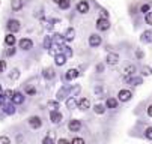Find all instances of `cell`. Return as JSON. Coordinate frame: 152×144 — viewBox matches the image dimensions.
I'll return each instance as SVG.
<instances>
[{
    "label": "cell",
    "mask_w": 152,
    "mask_h": 144,
    "mask_svg": "<svg viewBox=\"0 0 152 144\" xmlns=\"http://www.w3.org/2000/svg\"><path fill=\"white\" fill-rule=\"evenodd\" d=\"M18 47L23 50V51H29V50L33 48V41L29 39V38H21L18 41Z\"/></svg>",
    "instance_id": "1"
},
{
    "label": "cell",
    "mask_w": 152,
    "mask_h": 144,
    "mask_svg": "<svg viewBox=\"0 0 152 144\" xmlns=\"http://www.w3.org/2000/svg\"><path fill=\"white\" fill-rule=\"evenodd\" d=\"M6 29L11 33H15V32H18L21 29V23L18 21V20H15V18H11V20H8V23H6Z\"/></svg>",
    "instance_id": "2"
},
{
    "label": "cell",
    "mask_w": 152,
    "mask_h": 144,
    "mask_svg": "<svg viewBox=\"0 0 152 144\" xmlns=\"http://www.w3.org/2000/svg\"><path fill=\"white\" fill-rule=\"evenodd\" d=\"M88 42H89V45H91L92 48H96V47H99V45L102 44V38H101L98 33H92V35L89 36V39H88Z\"/></svg>",
    "instance_id": "3"
},
{
    "label": "cell",
    "mask_w": 152,
    "mask_h": 144,
    "mask_svg": "<svg viewBox=\"0 0 152 144\" xmlns=\"http://www.w3.org/2000/svg\"><path fill=\"white\" fill-rule=\"evenodd\" d=\"M96 29H98L99 32H105V30L110 29V21H108V18L99 17L98 21H96Z\"/></svg>",
    "instance_id": "4"
},
{
    "label": "cell",
    "mask_w": 152,
    "mask_h": 144,
    "mask_svg": "<svg viewBox=\"0 0 152 144\" xmlns=\"http://www.w3.org/2000/svg\"><path fill=\"white\" fill-rule=\"evenodd\" d=\"M133 98V93H131V90H126V89H122V90H119V93H118V101H121V102H128L129 99Z\"/></svg>",
    "instance_id": "5"
},
{
    "label": "cell",
    "mask_w": 152,
    "mask_h": 144,
    "mask_svg": "<svg viewBox=\"0 0 152 144\" xmlns=\"http://www.w3.org/2000/svg\"><path fill=\"white\" fill-rule=\"evenodd\" d=\"M11 102L14 105H21L24 102V93L23 92H14V95L11 98Z\"/></svg>",
    "instance_id": "6"
},
{
    "label": "cell",
    "mask_w": 152,
    "mask_h": 144,
    "mask_svg": "<svg viewBox=\"0 0 152 144\" xmlns=\"http://www.w3.org/2000/svg\"><path fill=\"white\" fill-rule=\"evenodd\" d=\"M51 41H53V45L60 47V50H62V47L65 45V38H63L62 33H54V35L51 36Z\"/></svg>",
    "instance_id": "7"
},
{
    "label": "cell",
    "mask_w": 152,
    "mask_h": 144,
    "mask_svg": "<svg viewBox=\"0 0 152 144\" xmlns=\"http://www.w3.org/2000/svg\"><path fill=\"white\" fill-rule=\"evenodd\" d=\"M63 120V116L59 113V110H51L50 111V122L54 123V125H59V123Z\"/></svg>",
    "instance_id": "8"
},
{
    "label": "cell",
    "mask_w": 152,
    "mask_h": 144,
    "mask_svg": "<svg viewBox=\"0 0 152 144\" xmlns=\"http://www.w3.org/2000/svg\"><path fill=\"white\" fill-rule=\"evenodd\" d=\"M105 62H107V65H110V66H115L119 63V54L118 53H108L107 57H105Z\"/></svg>",
    "instance_id": "9"
},
{
    "label": "cell",
    "mask_w": 152,
    "mask_h": 144,
    "mask_svg": "<svg viewBox=\"0 0 152 144\" xmlns=\"http://www.w3.org/2000/svg\"><path fill=\"white\" fill-rule=\"evenodd\" d=\"M29 126H30L32 129H39V128L42 126V119L38 117V116H32V117L29 119Z\"/></svg>",
    "instance_id": "10"
},
{
    "label": "cell",
    "mask_w": 152,
    "mask_h": 144,
    "mask_svg": "<svg viewBox=\"0 0 152 144\" xmlns=\"http://www.w3.org/2000/svg\"><path fill=\"white\" fill-rule=\"evenodd\" d=\"M68 129H69L71 132H78V131L81 129V122L77 120V119L69 120V123H68Z\"/></svg>",
    "instance_id": "11"
},
{
    "label": "cell",
    "mask_w": 152,
    "mask_h": 144,
    "mask_svg": "<svg viewBox=\"0 0 152 144\" xmlns=\"http://www.w3.org/2000/svg\"><path fill=\"white\" fill-rule=\"evenodd\" d=\"M77 108H80L81 111L89 110V108H91V99H88V98H81V99H78Z\"/></svg>",
    "instance_id": "12"
},
{
    "label": "cell",
    "mask_w": 152,
    "mask_h": 144,
    "mask_svg": "<svg viewBox=\"0 0 152 144\" xmlns=\"http://www.w3.org/2000/svg\"><path fill=\"white\" fill-rule=\"evenodd\" d=\"M77 12L78 14H88L89 12V3L86 0H81V2L77 3Z\"/></svg>",
    "instance_id": "13"
},
{
    "label": "cell",
    "mask_w": 152,
    "mask_h": 144,
    "mask_svg": "<svg viewBox=\"0 0 152 144\" xmlns=\"http://www.w3.org/2000/svg\"><path fill=\"white\" fill-rule=\"evenodd\" d=\"M63 38H65V42H72V41L75 39V30L72 27H68L66 32H65V35H63Z\"/></svg>",
    "instance_id": "14"
},
{
    "label": "cell",
    "mask_w": 152,
    "mask_h": 144,
    "mask_svg": "<svg viewBox=\"0 0 152 144\" xmlns=\"http://www.w3.org/2000/svg\"><path fill=\"white\" fill-rule=\"evenodd\" d=\"M65 101H66V108H68V110H75V108H77L78 99H77L75 96H71V95H69V98L65 99Z\"/></svg>",
    "instance_id": "15"
},
{
    "label": "cell",
    "mask_w": 152,
    "mask_h": 144,
    "mask_svg": "<svg viewBox=\"0 0 152 144\" xmlns=\"http://www.w3.org/2000/svg\"><path fill=\"white\" fill-rule=\"evenodd\" d=\"M77 77H78V69H75V68L68 69L66 74H65V80H66V81H72V80H75Z\"/></svg>",
    "instance_id": "16"
},
{
    "label": "cell",
    "mask_w": 152,
    "mask_h": 144,
    "mask_svg": "<svg viewBox=\"0 0 152 144\" xmlns=\"http://www.w3.org/2000/svg\"><path fill=\"white\" fill-rule=\"evenodd\" d=\"M118 104H119V101L116 99V98H108L107 101H105V108H108V110H115V108H118Z\"/></svg>",
    "instance_id": "17"
},
{
    "label": "cell",
    "mask_w": 152,
    "mask_h": 144,
    "mask_svg": "<svg viewBox=\"0 0 152 144\" xmlns=\"http://www.w3.org/2000/svg\"><path fill=\"white\" fill-rule=\"evenodd\" d=\"M66 57L63 56V53H57L56 56H54V63H56V66H63L65 63H66Z\"/></svg>",
    "instance_id": "18"
},
{
    "label": "cell",
    "mask_w": 152,
    "mask_h": 144,
    "mask_svg": "<svg viewBox=\"0 0 152 144\" xmlns=\"http://www.w3.org/2000/svg\"><path fill=\"white\" fill-rule=\"evenodd\" d=\"M2 107H3V111H5V114H8V116H12V114L15 113V107H17V105H14L12 102H9V104H8V102H5V104H3Z\"/></svg>",
    "instance_id": "19"
},
{
    "label": "cell",
    "mask_w": 152,
    "mask_h": 144,
    "mask_svg": "<svg viewBox=\"0 0 152 144\" xmlns=\"http://www.w3.org/2000/svg\"><path fill=\"white\" fill-rule=\"evenodd\" d=\"M136 71H137V68H136L134 65H128V66H125V69H124V77H125V78L133 77V75L136 74Z\"/></svg>",
    "instance_id": "20"
},
{
    "label": "cell",
    "mask_w": 152,
    "mask_h": 144,
    "mask_svg": "<svg viewBox=\"0 0 152 144\" xmlns=\"http://www.w3.org/2000/svg\"><path fill=\"white\" fill-rule=\"evenodd\" d=\"M140 41H142L143 44H151V42H152V30L143 32L142 36H140Z\"/></svg>",
    "instance_id": "21"
},
{
    "label": "cell",
    "mask_w": 152,
    "mask_h": 144,
    "mask_svg": "<svg viewBox=\"0 0 152 144\" xmlns=\"http://www.w3.org/2000/svg\"><path fill=\"white\" fill-rule=\"evenodd\" d=\"M69 95V90H68V87L66 86H63L59 92H57V101H63V99H66V96Z\"/></svg>",
    "instance_id": "22"
},
{
    "label": "cell",
    "mask_w": 152,
    "mask_h": 144,
    "mask_svg": "<svg viewBox=\"0 0 152 144\" xmlns=\"http://www.w3.org/2000/svg\"><path fill=\"white\" fill-rule=\"evenodd\" d=\"M42 77H44L45 80H53L56 77V72L53 68H45L44 71H42Z\"/></svg>",
    "instance_id": "23"
},
{
    "label": "cell",
    "mask_w": 152,
    "mask_h": 144,
    "mask_svg": "<svg viewBox=\"0 0 152 144\" xmlns=\"http://www.w3.org/2000/svg\"><path fill=\"white\" fill-rule=\"evenodd\" d=\"M15 42H17V38H15V35L9 32V33L5 36V44H6L8 47H12V45H15Z\"/></svg>",
    "instance_id": "24"
},
{
    "label": "cell",
    "mask_w": 152,
    "mask_h": 144,
    "mask_svg": "<svg viewBox=\"0 0 152 144\" xmlns=\"http://www.w3.org/2000/svg\"><path fill=\"white\" fill-rule=\"evenodd\" d=\"M126 81H128V83L129 84H133V86H140L142 83H143V78L142 77H129V78H125Z\"/></svg>",
    "instance_id": "25"
},
{
    "label": "cell",
    "mask_w": 152,
    "mask_h": 144,
    "mask_svg": "<svg viewBox=\"0 0 152 144\" xmlns=\"http://www.w3.org/2000/svg\"><path fill=\"white\" fill-rule=\"evenodd\" d=\"M11 8L14 12H18L23 8V0H11Z\"/></svg>",
    "instance_id": "26"
},
{
    "label": "cell",
    "mask_w": 152,
    "mask_h": 144,
    "mask_svg": "<svg viewBox=\"0 0 152 144\" xmlns=\"http://www.w3.org/2000/svg\"><path fill=\"white\" fill-rule=\"evenodd\" d=\"M105 110H107V108H105L104 104H95V105H94V111H95V114H99V116H101V114L105 113Z\"/></svg>",
    "instance_id": "27"
},
{
    "label": "cell",
    "mask_w": 152,
    "mask_h": 144,
    "mask_svg": "<svg viewBox=\"0 0 152 144\" xmlns=\"http://www.w3.org/2000/svg\"><path fill=\"white\" fill-rule=\"evenodd\" d=\"M42 47H44L45 50H50L53 47V41H51V36H45L44 41H42Z\"/></svg>",
    "instance_id": "28"
},
{
    "label": "cell",
    "mask_w": 152,
    "mask_h": 144,
    "mask_svg": "<svg viewBox=\"0 0 152 144\" xmlns=\"http://www.w3.org/2000/svg\"><path fill=\"white\" fill-rule=\"evenodd\" d=\"M57 5H59V8H60L62 11H66V9H69V6H71V0H60Z\"/></svg>",
    "instance_id": "29"
},
{
    "label": "cell",
    "mask_w": 152,
    "mask_h": 144,
    "mask_svg": "<svg viewBox=\"0 0 152 144\" xmlns=\"http://www.w3.org/2000/svg\"><path fill=\"white\" fill-rule=\"evenodd\" d=\"M62 51H63V56L66 57V59H71V57H72V50H71V47L63 45V47H62Z\"/></svg>",
    "instance_id": "30"
},
{
    "label": "cell",
    "mask_w": 152,
    "mask_h": 144,
    "mask_svg": "<svg viewBox=\"0 0 152 144\" xmlns=\"http://www.w3.org/2000/svg\"><path fill=\"white\" fill-rule=\"evenodd\" d=\"M47 105L51 108V110H59L60 108V104H59V101L56 99V101H48L47 102Z\"/></svg>",
    "instance_id": "31"
},
{
    "label": "cell",
    "mask_w": 152,
    "mask_h": 144,
    "mask_svg": "<svg viewBox=\"0 0 152 144\" xmlns=\"http://www.w3.org/2000/svg\"><path fill=\"white\" fill-rule=\"evenodd\" d=\"M9 78H11V80H14V81H15V80H18V78H20V69H17V68H15V69H12V71H11V74H9Z\"/></svg>",
    "instance_id": "32"
},
{
    "label": "cell",
    "mask_w": 152,
    "mask_h": 144,
    "mask_svg": "<svg viewBox=\"0 0 152 144\" xmlns=\"http://www.w3.org/2000/svg\"><path fill=\"white\" fill-rule=\"evenodd\" d=\"M145 138L149 140V141H152V126L146 128V131H145Z\"/></svg>",
    "instance_id": "33"
},
{
    "label": "cell",
    "mask_w": 152,
    "mask_h": 144,
    "mask_svg": "<svg viewBox=\"0 0 152 144\" xmlns=\"http://www.w3.org/2000/svg\"><path fill=\"white\" fill-rule=\"evenodd\" d=\"M26 95H30V96L36 95V89H35L33 86H27V87H26Z\"/></svg>",
    "instance_id": "34"
},
{
    "label": "cell",
    "mask_w": 152,
    "mask_h": 144,
    "mask_svg": "<svg viewBox=\"0 0 152 144\" xmlns=\"http://www.w3.org/2000/svg\"><path fill=\"white\" fill-rule=\"evenodd\" d=\"M145 21H146V24L152 26V12H151V11L146 12V15H145Z\"/></svg>",
    "instance_id": "35"
},
{
    "label": "cell",
    "mask_w": 152,
    "mask_h": 144,
    "mask_svg": "<svg viewBox=\"0 0 152 144\" xmlns=\"http://www.w3.org/2000/svg\"><path fill=\"white\" fill-rule=\"evenodd\" d=\"M71 144H86V141L83 138H80V137H75V138L71 140Z\"/></svg>",
    "instance_id": "36"
},
{
    "label": "cell",
    "mask_w": 152,
    "mask_h": 144,
    "mask_svg": "<svg viewBox=\"0 0 152 144\" xmlns=\"http://www.w3.org/2000/svg\"><path fill=\"white\" fill-rule=\"evenodd\" d=\"M151 11V5H148V3H145V5H142L140 6V12H143V14H146V12H149Z\"/></svg>",
    "instance_id": "37"
},
{
    "label": "cell",
    "mask_w": 152,
    "mask_h": 144,
    "mask_svg": "<svg viewBox=\"0 0 152 144\" xmlns=\"http://www.w3.org/2000/svg\"><path fill=\"white\" fill-rule=\"evenodd\" d=\"M0 144H11V138L3 135V137H0Z\"/></svg>",
    "instance_id": "38"
},
{
    "label": "cell",
    "mask_w": 152,
    "mask_h": 144,
    "mask_svg": "<svg viewBox=\"0 0 152 144\" xmlns=\"http://www.w3.org/2000/svg\"><path fill=\"white\" fill-rule=\"evenodd\" d=\"M12 95H14V90H11V89H8V90H5V92H3V96H5L6 99H11V98H12Z\"/></svg>",
    "instance_id": "39"
},
{
    "label": "cell",
    "mask_w": 152,
    "mask_h": 144,
    "mask_svg": "<svg viewBox=\"0 0 152 144\" xmlns=\"http://www.w3.org/2000/svg\"><path fill=\"white\" fill-rule=\"evenodd\" d=\"M6 71V60H0V74Z\"/></svg>",
    "instance_id": "40"
},
{
    "label": "cell",
    "mask_w": 152,
    "mask_h": 144,
    "mask_svg": "<svg viewBox=\"0 0 152 144\" xmlns=\"http://www.w3.org/2000/svg\"><path fill=\"white\" fill-rule=\"evenodd\" d=\"M42 144H54V140L51 137H45L44 140H42Z\"/></svg>",
    "instance_id": "41"
},
{
    "label": "cell",
    "mask_w": 152,
    "mask_h": 144,
    "mask_svg": "<svg viewBox=\"0 0 152 144\" xmlns=\"http://www.w3.org/2000/svg\"><path fill=\"white\" fill-rule=\"evenodd\" d=\"M104 63H98L96 65V74H101V72H104Z\"/></svg>",
    "instance_id": "42"
},
{
    "label": "cell",
    "mask_w": 152,
    "mask_h": 144,
    "mask_svg": "<svg viewBox=\"0 0 152 144\" xmlns=\"http://www.w3.org/2000/svg\"><path fill=\"white\" fill-rule=\"evenodd\" d=\"M57 144H71V141H68L66 138H60V140L57 141Z\"/></svg>",
    "instance_id": "43"
},
{
    "label": "cell",
    "mask_w": 152,
    "mask_h": 144,
    "mask_svg": "<svg viewBox=\"0 0 152 144\" xmlns=\"http://www.w3.org/2000/svg\"><path fill=\"white\" fill-rule=\"evenodd\" d=\"M136 56H137V59H143V57H145V54H143L142 50H137V51H136Z\"/></svg>",
    "instance_id": "44"
},
{
    "label": "cell",
    "mask_w": 152,
    "mask_h": 144,
    "mask_svg": "<svg viewBox=\"0 0 152 144\" xmlns=\"http://www.w3.org/2000/svg\"><path fill=\"white\" fill-rule=\"evenodd\" d=\"M15 54V48H14V45L12 47H9V50H8V56H14Z\"/></svg>",
    "instance_id": "45"
},
{
    "label": "cell",
    "mask_w": 152,
    "mask_h": 144,
    "mask_svg": "<svg viewBox=\"0 0 152 144\" xmlns=\"http://www.w3.org/2000/svg\"><path fill=\"white\" fill-rule=\"evenodd\" d=\"M5 102H6V98H5V96H3V93H2V95H0V107H2V105L5 104Z\"/></svg>",
    "instance_id": "46"
},
{
    "label": "cell",
    "mask_w": 152,
    "mask_h": 144,
    "mask_svg": "<svg viewBox=\"0 0 152 144\" xmlns=\"http://www.w3.org/2000/svg\"><path fill=\"white\" fill-rule=\"evenodd\" d=\"M101 17H102V18H108V12H107L105 9H101Z\"/></svg>",
    "instance_id": "47"
},
{
    "label": "cell",
    "mask_w": 152,
    "mask_h": 144,
    "mask_svg": "<svg viewBox=\"0 0 152 144\" xmlns=\"http://www.w3.org/2000/svg\"><path fill=\"white\" fill-rule=\"evenodd\" d=\"M146 113H148V116H149V117H152V104H151V105L148 107V110H146Z\"/></svg>",
    "instance_id": "48"
},
{
    "label": "cell",
    "mask_w": 152,
    "mask_h": 144,
    "mask_svg": "<svg viewBox=\"0 0 152 144\" xmlns=\"http://www.w3.org/2000/svg\"><path fill=\"white\" fill-rule=\"evenodd\" d=\"M151 72H152V71H151L149 68H143V74H145V75H149Z\"/></svg>",
    "instance_id": "49"
},
{
    "label": "cell",
    "mask_w": 152,
    "mask_h": 144,
    "mask_svg": "<svg viewBox=\"0 0 152 144\" xmlns=\"http://www.w3.org/2000/svg\"><path fill=\"white\" fill-rule=\"evenodd\" d=\"M101 92H104V89H101V87H96V89H95V93H96V95H99Z\"/></svg>",
    "instance_id": "50"
},
{
    "label": "cell",
    "mask_w": 152,
    "mask_h": 144,
    "mask_svg": "<svg viewBox=\"0 0 152 144\" xmlns=\"http://www.w3.org/2000/svg\"><path fill=\"white\" fill-rule=\"evenodd\" d=\"M3 93V90H2V86H0V95H2Z\"/></svg>",
    "instance_id": "51"
},
{
    "label": "cell",
    "mask_w": 152,
    "mask_h": 144,
    "mask_svg": "<svg viewBox=\"0 0 152 144\" xmlns=\"http://www.w3.org/2000/svg\"><path fill=\"white\" fill-rule=\"evenodd\" d=\"M53 2H54V3H59V2H60V0H53Z\"/></svg>",
    "instance_id": "52"
}]
</instances>
